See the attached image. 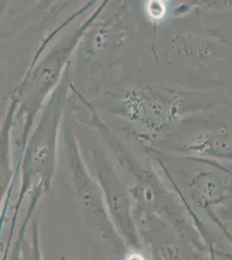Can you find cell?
<instances>
[{"mask_svg":"<svg viewBox=\"0 0 232 260\" xmlns=\"http://www.w3.org/2000/svg\"><path fill=\"white\" fill-rule=\"evenodd\" d=\"M206 256L208 260H232V252L218 248L213 245L212 240L206 245Z\"/></svg>","mask_w":232,"mask_h":260,"instance_id":"1","label":"cell"}]
</instances>
